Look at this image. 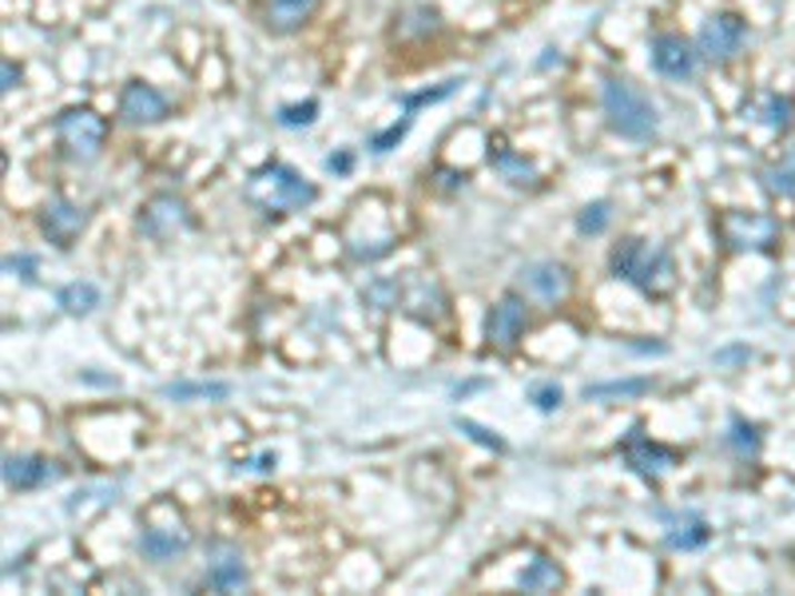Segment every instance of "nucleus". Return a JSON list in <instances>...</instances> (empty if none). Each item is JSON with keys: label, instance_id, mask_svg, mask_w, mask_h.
Returning <instances> with one entry per match:
<instances>
[{"label": "nucleus", "instance_id": "f257e3e1", "mask_svg": "<svg viewBox=\"0 0 795 596\" xmlns=\"http://www.w3.org/2000/svg\"><path fill=\"white\" fill-rule=\"evenodd\" d=\"M608 271L616 279H625L648 299H664L676 286V263L664 246L648 243V239H621L608 255Z\"/></svg>", "mask_w": 795, "mask_h": 596}, {"label": "nucleus", "instance_id": "f03ea898", "mask_svg": "<svg viewBox=\"0 0 795 596\" xmlns=\"http://www.w3.org/2000/svg\"><path fill=\"white\" fill-rule=\"evenodd\" d=\"M243 195L246 203L259 208L263 215H291V211L311 208L314 199H319V191L294 168H286V163H266V168H259L255 175L246 180Z\"/></svg>", "mask_w": 795, "mask_h": 596}, {"label": "nucleus", "instance_id": "7ed1b4c3", "mask_svg": "<svg viewBox=\"0 0 795 596\" xmlns=\"http://www.w3.org/2000/svg\"><path fill=\"white\" fill-rule=\"evenodd\" d=\"M601 104H605L608 115V128H613L621 140H633V143H648L661 128L656 120V108L653 100L625 77H608L605 88H601Z\"/></svg>", "mask_w": 795, "mask_h": 596}, {"label": "nucleus", "instance_id": "20e7f679", "mask_svg": "<svg viewBox=\"0 0 795 596\" xmlns=\"http://www.w3.org/2000/svg\"><path fill=\"white\" fill-rule=\"evenodd\" d=\"M57 140L64 148L68 160L77 163H92L95 155L104 152L108 140V123L92 112V108H68L57 120Z\"/></svg>", "mask_w": 795, "mask_h": 596}, {"label": "nucleus", "instance_id": "39448f33", "mask_svg": "<svg viewBox=\"0 0 795 596\" xmlns=\"http://www.w3.org/2000/svg\"><path fill=\"white\" fill-rule=\"evenodd\" d=\"M716 231L732 251H772L779 243V223L764 211H724Z\"/></svg>", "mask_w": 795, "mask_h": 596}, {"label": "nucleus", "instance_id": "423d86ee", "mask_svg": "<svg viewBox=\"0 0 795 596\" xmlns=\"http://www.w3.org/2000/svg\"><path fill=\"white\" fill-rule=\"evenodd\" d=\"M744 40H748V24H744L736 12H716V17L704 20L696 44H701V52L712 64H728L739 48H744Z\"/></svg>", "mask_w": 795, "mask_h": 596}, {"label": "nucleus", "instance_id": "0eeeda50", "mask_svg": "<svg viewBox=\"0 0 795 596\" xmlns=\"http://www.w3.org/2000/svg\"><path fill=\"white\" fill-rule=\"evenodd\" d=\"M188 228H191V211L180 195H155V199H148V208L140 211V231L148 239H155V243L175 239Z\"/></svg>", "mask_w": 795, "mask_h": 596}, {"label": "nucleus", "instance_id": "6e6552de", "mask_svg": "<svg viewBox=\"0 0 795 596\" xmlns=\"http://www.w3.org/2000/svg\"><path fill=\"white\" fill-rule=\"evenodd\" d=\"M398 306L406 314H414L417 322H442L445 319V294L434 279L410 275L398 283Z\"/></svg>", "mask_w": 795, "mask_h": 596}, {"label": "nucleus", "instance_id": "1a4fd4ad", "mask_svg": "<svg viewBox=\"0 0 795 596\" xmlns=\"http://www.w3.org/2000/svg\"><path fill=\"white\" fill-rule=\"evenodd\" d=\"M525 326H530V306H525V299H521V294H505L502 303L490 311V319H485V339H490L497 351H510L513 342L525 334Z\"/></svg>", "mask_w": 795, "mask_h": 596}, {"label": "nucleus", "instance_id": "9d476101", "mask_svg": "<svg viewBox=\"0 0 795 596\" xmlns=\"http://www.w3.org/2000/svg\"><path fill=\"white\" fill-rule=\"evenodd\" d=\"M64 477V465L48 462V457H29V454H9L4 457V485L9 489H44V485L60 482Z\"/></svg>", "mask_w": 795, "mask_h": 596}, {"label": "nucleus", "instance_id": "9b49d317", "mask_svg": "<svg viewBox=\"0 0 795 596\" xmlns=\"http://www.w3.org/2000/svg\"><path fill=\"white\" fill-rule=\"evenodd\" d=\"M84 228H88V211L77 208V203H68V199H52V203L40 211V231L48 235V243L72 246Z\"/></svg>", "mask_w": 795, "mask_h": 596}, {"label": "nucleus", "instance_id": "f8f14e48", "mask_svg": "<svg viewBox=\"0 0 795 596\" xmlns=\"http://www.w3.org/2000/svg\"><path fill=\"white\" fill-rule=\"evenodd\" d=\"M188 545H191V529L183 525L180 517L171 521V525H155V521H148L143 525V533H140V553L148 560H171V557H180V553H188Z\"/></svg>", "mask_w": 795, "mask_h": 596}, {"label": "nucleus", "instance_id": "ddd939ff", "mask_svg": "<svg viewBox=\"0 0 795 596\" xmlns=\"http://www.w3.org/2000/svg\"><path fill=\"white\" fill-rule=\"evenodd\" d=\"M621 454H625V462L633 465L636 474H644V477H664L668 469L676 465V454L673 449H664V445H656V442H648V437L641 434V426L633 430V434L625 437V445H621Z\"/></svg>", "mask_w": 795, "mask_h": 596}, {"label": "nucleus", "instance_id": "4468645a", "mask_svg": "<svg viewBox=\"0 0 795 596\" xmlns=\"http://www.w3.org/2000/svg\"><path fill=\"white\" fill-rule=\"evenodd\" d=\"M120 115H123V123H135V128H143V123H160V120H168V100H163L152 84L132 80L120 95Z\"/></svg>", "mask_w": 795, "mask_h": 596}, {"label": "nucleus", "instance_id": "2eb2a0df", "mask_svg": "<svg viewBox=\"0 0 795 596\" xmlns=\"http://www.w3.org/2000/svg\"><path fill=\"white\" fill-rule=\"evenodd\" d=\"M653 68L668 80H688L696 72V52L684 37L664 32V37L653 40Z\"/></svg>", "mask_w": 795, "mask_h": 596}, {"label": "nucleus", "instance_id": "dca6fc26", "mask_svg": "<svg viewBox=\"0 0 795 596\" xmlns=\"http://www.w3.org/2000/svg\"><path fill=\"white\" fill-rule=\"evenodd\" d=\"M521 283H525V291H530L533 299H541V303H561L568 294V286H573V279H568V271L561 263H530L521 271Z\"/></svg>", "mask_w": 795, "mask_h": 596}, {"label": "nucleus", "instance_id": "f3484780", "mask_svg": "<svg viewBox=\"0 0 795 596\" xmlns=\"http://www.w3.org/2000/svg\"><path fill=\"white\" fill-rule=\"evenodd\" d=\"M319 12V0H266L263 4V24L275 37H291Z\"/></svg>", "mask_w": 795, "mask_h": 596}, {"label": "nucleus", "instance_id": "a211bd4d", "mask_svg": "<svg viewBox=\"0 0 795 596\" xmlns=\"http://www.w3.org/2000/svg\"><path fill=\"white\" fill-rule=\"evenodd\" d=\"M208 585L215 588V593H235V588H243L246 585L243 560H239L235 553H223V557H215L208 565Z\"/></svg>", "mask_w": 795, "mask_h": 596}, {"label": "nucleus", "instance_id": "6ab92c4d", "mask_svg": "<svg viewBox=\"0 0 795 596\" xmlns=\"http://www.w3.org/2000/svg\"><path fill=\"white\" fill-rule=\"evenodd\" d=\"M764 188L772 191V195H779V199H795V143L787 148L784 155H779L776 163H767L764 168Z\"/></svg>", "mask_w": 795, "mask_h": 596}, {"label": "nucleus", "instance_id": "aec40b11", "mask_svg": "<svg viewBox=\"0 0 795 596\" xmlns=\"http://www.w3.org/2000/svg\"><path fill=\"white\" fill-rule=\"evenodd\" d=\"M561 580H565L561 577V568L553 565L550 557H537L525 573H521L517 585L525 588V593H553V588H561Z\"/></svg>", "mask_w": 795, "mask_h": 596}, {"label": "nucleus", "instance_id": "412c9836", "mask_svg": "<svg viewBox=\"0 0 795 596\" xmlns=\"http://www.w3.org/2000/svg\"><path fill=\"white\" fill-rule=\"evenodd\" d=\"M228 394H231L228 382H171V386H163V397H175V402H191V397L223 402Z\"/></svg>", "mask_w": 795, "mask_h": 596}, {"label": "nucleus", "instance_id": "4be33fe9", "mask_svg": "<svg viewBox=\"0 0 795 596\" xmlns=\"http://www.w3.org/2000/svg\"><path fill=\"white\" fill-rule=\"evenodd\" d=\"M653 390V378H625V382H596V386H585L588 402H605V397H641Z\"/></svg>", "mask_w": 795, "mask_h": 596}, {"label": "nucleus", "instance_id": "5701e85b", "mask_svg": "<svg viewBox=\"0 0 795 596\" xmlns=\"http://www.w3.org/2000/svg\"><path fill=\"white\" fill-rule=\"evenodd\" d=\"M95 303H100L95 283H68L64 291H60V306H64L68 314H88L95 311Z\"/></svg>", "mask_w": 795, "mask_h": 596}, {"label": "nucleus", "instance_id": "b1692460", "mask_svg": "<svg viewBox=\"0 0 795 596\" xmlns=\"http://www.w3.org/2000/svg\"><path fill=\"white\" fill-rule=\"evenodd\" d=\"M759 104H764V120L772 123V128H776V132H787V128H792V120H795V104L792 100H787V95H764V100H759Z\"/></svg>", "mask_w": 795, "mask_h": 596}, {"label": "nucleus", "instance_id": "393cba45", "mask_svg": "<svg viewBox=\"0 0 795 596\" xmlns=\"http://www.w3.org/2000/svg\"><path fill=\"white\" fill-rule=\"evenodd\" d=\"M704 541H708V525H704L701 517H688L681 529L668 533V545H673V549H701Z\"/></svg>", "mask_w": 795, "mask_h": 596}, {"label": "nucleus", "instance_id": "a878e982", "mask_svg": "<svg viewBox=\"0 0 795 596\" xmlns=\"http://www.w3.org/2000/svg\"><path fill=\"white\" fill-rule=\"evenodd\" d=\"M728 445L736 449L739 457H756V454H759V434H756V426H752V422H744V417H732Z\"/></svg>", "mask_w": 795, "mask_h": 596}, {"label": "nucleus", "instance_id": "bb28decb", "mask_svg": "<svg viewBox=\"0 0 795 596\" xmlns=\"http://www.w3.org/2000/svg\"><path fill=\"white\" fill-rule=\"evenodd\" d=\"M608 203H588L585 211H581V219H577V231L581 235H601V231L608 228Z\"/></svg>", "mask_w": 795, "mask_h": 596}, {"label": "nucleus", "instance_id": "cd10ccee", "mask_svg": "<svg viewBox=\"0 0 795 596\" xmlns=\"http://www.w3.org/2000/svg\"><path fill=\"white\" fill-rule=\"evenodd\" d=\"M314 115H319V104H314V100L279 108V123H283V128H306V123H314Z\"/></svg>", "mask_w": 795, "mask_h": 596}, {"label": "nucleus", "instance_id": "c85d7f7f", "mask_svg": "<svg viewBox=\"0 0 795 596\" xmlns=\"http://www.w3.org/2000/svg\"><path fill=\"white\" fill-rule=\"evenodd\" d=\"M561 397H565V394H561L557 382H533V386H530V402L537 410H545V414L561 406Z\"/></svg>", "mask_w": 795, "mask_h": 596}, {"label": "nucleus", "instance_id": "c756f323", "mask_svg": "<svg viewBox=\"0 0 795 596\" xmlns=\"http://www.w3.org/2000/svg\"><path fill=\"white\" fill-rule=\"evenodd\" d=\"M493 160H497V168H502L513 183H533V168L525 160H517L513 152H497Z\"/></svg>", "mask_w": 795, "mask_h": 596}, {"label": "nucleus", "instance_id": "7c9ffc66", "mask_svg": "<svg viewBox=\"0 0 795 596\" xmlns=\"http://www.w3.org/2000/svg\"><path fill=\"white\" fill-rule=\"evenodd\" d=\"M457 430H465V434L474 437V442H482V445H490V449H497V454H502L505 449V442L497 434H490V430H482L477 426V422H470V417H457Z\"/></svg>", "mask_w": 795, "mask_h": 596}, {"label": "nucleus", "instance_id": "2f4dec72", "mask_svg": "<svg viewBox=\"0 0 795 596\" xmlns=\"http://www.w3.org/2000/svg\"><path fill=\"white\" fill-rule=\"evenodd\" d=\"M406 128H410V115L402 123H394V128H386V132L374 135V140H370V148H374V152H390V148H394L402 135H406Z\"/></svg>", "mask_w": 795, "mask_h": 596}, {"label": "nucleus", "instance_id": "473e14b6", "mask_svg": "<svg viewBox=\"0 0 795 596\" xmlns=\"http://www.w3.org/2000/svg\"><path fill=\"white\" fill-rule=\"evenodd\" d=\"M4 266H9V271H24V279H32V271H37V259H29V255L4 259Z\"/></svg>", "mask_w": 795, "mask_h": 596}, {"label": "nucleus", "instance_id": "72a5a7b5", "mask_svg": "<svg viewBox=\"0 0 795 596\" xmlns=\"http://www.w3.org/2000/svg\"><path fill=\"white\" fill-rule=\"evenodd\" d=\"M17 80H20V68L12 64V60H4V84H0V88H4V92H12V88H17Z\"/></svg>", "mask_w": 795, "mask_h": 596}, {"label": "nucleus", "instance_id": "f704fd0d", "mask_svg": "<svg viewBox=\"0 0 795 596\" xmlns=\"http://www.w3.org/2000/svg\"><path fill=\"white\" fill-rule=\"evenodd\" d=\"M326 168H331V171H351V155H346V152L331 155V160H326Z\"/></svg>", "mask_w": 795, "mask_h": 596}, {"label": "nucleus", "instance_id": "c9c22d12", "mask_svg": "<svg viewBox=\"0 0 795 596\" xmlns=\"http://www.w3.org/2000/svg\"><path fill=\"white\" fill-rule=\"evenodd\" d=\"M792 557H795V549H792Z\"/></svg>", "mask_w": 795, "mask_h": 596}]
</instances>
